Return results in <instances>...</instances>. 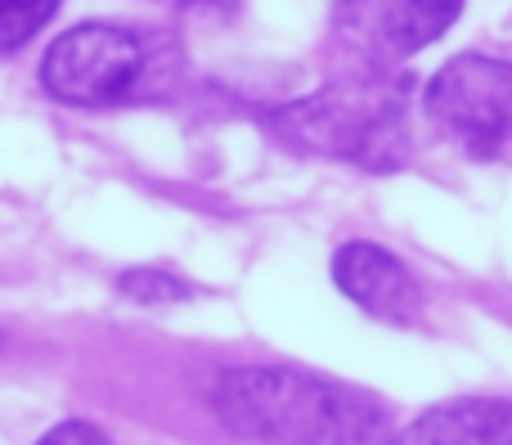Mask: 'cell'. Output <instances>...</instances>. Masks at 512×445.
Segmentation results:
<instances>
[{"mask_svg":"<svg viewBox=\"0 0 512 445\" xmlns=\"http://www.w3.org/2000/svg\"><path fill=\"white\" fill-rule=\"evenodd\" d=\"M36 445H113L104 437V432L95 428V423H86V419H68V423H59V428H50Z\"/></svg>","mask_w":512,"mask_h":445,"instance_id":"cell-10","label":"cell"},{"mask_svg":"<svg viewBox=\"0 0 512 445\" xmlns=\"http://www.w3.org/2000/svg\"><path fill=\"white\" fill-rule=\"evenodd\" d=\"M400 445H512V405L472 396V401H445L418 414Z\"/></svg>","mask_w":512,"mask_h":445,"instance_id":"cell-7","label":"cell"},{"mask_svg":"<svg viewBox=\"0 0 512 445\" xmlns=\"http://www.w3.org/2000/svg\"><path fill=\"white\" fill-rule=\"evenodd\" d=\"M463 0H337L333 32L369 72L414 59L454 27Z\"/></svg>","mask_w":512,"mask_h":445,"instance_id":"cell-5","label":"cell"},{"mask_svg":"<svg viewBox=\"0 0 512 445\" xmlns=\"http://www.w3.org/2000/svg\"><path fill=\"white\" fill-rule=\"evenodd\" d=\"M149 72V45L117 23H81L63 32L41 59V86L77 108L131 99Z\"/></svg>","mask_w":512,"mask_h":445,"instance_id":"cell-4","label":"cell"},{"mask_svg":"<svg viewBox=\"0 0 512 445\" xmlns=\"http://www.w3.org/2000/svg\"><path fill=\"white\" fill-rule=\"evenodd\" d=\"M122 293L131 302H144V306H167V302H180L189 297V288L180 279L162 275V270H126L122 275Z\"/></svg>","mask_w":512,"mask_h":445,"instance_id":"cell-9","label":"cell"},{"mask_svg":"<svg viewBox=\"0 0 512 445\" xmlns=\"http://www.w3.org/2000/svg\"><path fill=\"white\" fill-rule=\"evenodd\" d=\"M212 405L234 437L265 445H400L378 396L297 369H230Z\"/></svg>","mask_w":512,"mask_h":445,"instance_id":"cell-1","label":"cell"},{"mask_svg":"<svg viewBox=\"0 0 512 445\" xmlns=\"http://www.w3.org/2000/svg\"><path fill=\"white\" fill-rule=\"evenodd\" d=\"M427 117L459 153L512 162V63L459 54L427 81Z\"/></svg>","mask_w":512,"mask_h":445,"instance_id":"cell-3","label":"cell"},{"mask_svg":"<svg viewBox=\"0 0 512 445\" xmlns=\"http://www.w3.org/2000/svg\"><path fill=\"white\" fill-rule=\"evenodd\" d=\"M167 5H198V0H167Z\"/></svg>","mask_w":512,"mask_h":445,"instance_id":"cell-11","label":"cell"},{"mask_svg":"<svg viewBox=\"0 0 512 445\" xmlns=\"http://www.w3.org/2000/svg\"><path fill=\"white\" fill-rule=\"evenodd\" d=\"M265 122L297 149L369 171H396L409 162V99L378 72L328 81L315 95L270 108Z\"/></svg>","mask_w":512,"mask_h":445,"instance_id":"cell-2","label":"cell"},{"mask_svg":"<svg viewBox=\"0 0 512 445\" xmlns=\"http://www.w3.org/2000/svg\"><path fill=\"white\" fill-rule=\"evenodd\" d=\"M59 9V0H0V50L18 54Z\"/></svg>","mask_w":512,"mask_h":445,"instance_id":"cell-8","label":"cell"},{"mask_svg":"<svg viewBox=\"0 0 512 445\" xmlns=\"http://www.w3.org/2000/svg\"><path fill=\"white\" fill-rule=\"evenodd\" d=\"M333 279L360 311L378 315V320L409 324L423 311V293H418L414 275L405 270V261H396L378 243H342L333 257Z\"/></svg>","mask_w":512,"mask_h":445,"instance_id":"cell-6","label":"cell"}]
</instances>
